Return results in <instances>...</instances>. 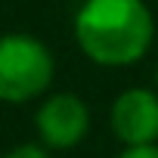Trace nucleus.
<instances>
[{"label":"nucleus","mask_w":158,"mask_h":158,"mask_svg":"<svg viewBox=\"0 0 158 158\" xmlns=\"http://www.w3.org/2000/svg\"><path fill=\"white\" fill-rule=\"evenodd\" d=\"M118 158H158V143H152V146H124Z\"/></svg>","instance_id":"obj_6"},{"label":"nucleus","mask_w":158,"mask_h":158,"mask_svg":"<svg viewBox=\"0 0 158 158\" xmlns=\"http://www.w3.org/2000/svg\"><path fill=\"white\" fill-rule=\"evenodd\" d=\"M74 40L102 68L139 62L155 40V16L146 0H81L74 13Z\"/></svg>","instance_id":"obj_1"},{"label":"nucleus","mask_w":158,"mask_h":158,"mask_svg":"<svg viewBox=\"0 0 158 158\" xmlns=\"http://www.w3.org/2000/svg\"><path fill=\"white\" fill-rule=\"evenodd\" d=\"M56 77V59L50 47L28 34L10 31L0 34V102L25 106L47 96Z\"/></svg>","instance_id":"obj_2"},{"label":"nucleus","mask_w":158,"mask_h":158,"mask_svg":"<svg viewBox=\"0 0 158 158\" xmlns=\"http://www.w3.org/2000/svg\"><path fill=\"white\" fill-rule=\"evenodd\" d=\"M37 139L50 152L74 149L90 130V109L77 93H50L44 96L37 115H34Z\"/></svg>","instance_id":"obj_3"},{"label":"nucleus","mask_w":158,"mask_h":158,"mask_svg":"<svg viewBox=\"0 0 158 158\" xmlns=\"http://www.w3.org/2000/svg\"><path fill=\"white\" fill-rule=\"evenodd\" d=\"M155 84H158V68H155Z\"/></svg>","instance_id":"obj_7"},{"label":"nucleus","mask_w":158,"mask_h":158,"mask_svg":"<svg viewBox=\"0 0 158 158\" xmlns=\"http://www.w3.org/2000/svg\"><path fill=\"white\" fill-rule=\"evenodd\" d=\"M3 158H53V152H50L47 146H40V143H19V146H13Z\"/></svg>","instance_id":"obj_5"},{"label":"nucleus","mask_w":158,"mask_h":158,"mask_svg":"<svg viewBox=\"0 0 158 158\" xmlns=\"http://www.w3.org/2000/svg\"><path fill=\"white\" fill-rule=\"evenodd\" d=\"M109 124L124 146L158 143V90L127 87L124 93H118L109 112Z\"/></svg>","instance_id":"obj_4"}]
</instances>
